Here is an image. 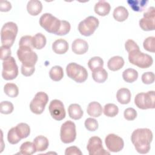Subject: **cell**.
Listing matches in <instances>:
<instances>
[{
    "instance_id": "obj_4",
    "label": "cell",
    "mask_w": 155,
    "mask_h": 155,
    "mask_svg": "<svg viewBox=\"0 0 155 155\" xmlns=\"http://www.w3.org/2000/svg\"><path fill=\"white\" fill-rule=\"evenodd\" d=\"M67 76L76 82L82 83L88 78V72L85 67L75 62H71L66 67Z\"/></svg>"
},
{
    "instance_id": "obj_9",
    "label": "cell",
    "mask_w": 155,
    "mask_h": 155,
    "mask_svg": "<svg viewBox=\"0 0 155 155\" xmlns=\"http://www.w3.org/2000/svg\"><path fill=\"white\" fill-rule=\"evenodd\" d=\"M60 137L64 143H70L74 141L76 137V125L71 120H67L61 127Z\"/></svg>"
},
{
    "instance_id": "obj_29",
    "label": "cell",
    "mask_w": 155,
    "mask_h": 155,
    "mask_svg": "<svg viewBox=\"0 0 155 155\" xmlns=\"http://www.w3.org/2000/svg\"><path fill=\"white\" fill-rule=\"evenodd\" d=\"M49 76L53 81H59L64 76V71L62 68L59 65L53 67L49 71Z\"/></svg>"
},
{
    "instance_id": "obj_19",
    "label": "cell",
    "mask_w": 155,
    "mask_h": 155,
    "mask_svg": "<svg viewBox=\"0 0 155 155\" xmlns=\"http://www.w3.org/2000/svg\"><path fill=\"white\" fill-rule=\"evenodd\" d=\"M42 10V4L40 1L31 0L27 5V10L31 16L38 15Z\"/></svg>"
},
{
    "instance_id": "obj_33",
    "label": "cell",
    "mask_w": 155,
    "mask_h": 155,
    "mask_svg": "<svg viewBox=\"0 0 155 155\" xmlns=\"http://www.w3.org/2000/svg\"><path fill=\"white\" fill-rule=\"evenodd\" d=\"M19 154L24 155H31L36 152L33 142L29 141L24 142L20 147Z\"/></svg>"
},
{
    "instance_id": "obj_27",
    "label": "cell",
    "mask_w": 155,
    "mask_h": 155,
    "mask_svg": "<svg viewBox=\"0 0 155 155\" xmlns=\"http://www.w3.org/2000/svg\"><path fill=\"white\" fill-rule=\"evenodd\" d=\"M148 1L145 0H128L127 3L134 12H140L145 8Z\"/></svg>"
},
{
    "instance_id": "obj_23",
    "label": "cell",
    "mask_w": 155,
    "mask_h": 155,
    "mask_svg": "<svg viewBox=\"0 0 155 155\" xmlns=\"http://www.w3.org/2000/svg\"><path fill=\"white\" fill-rule=\"evenodd\" d=\"M68 115L71 119L74 120L80 119L84 114L81 107L78 104H71L68 108Z\"/></svg>"
},
{
    "instance_id": "obj_2",
    "label": "cell",
    "mask_w": 155,
    "mask_h": 155,
    "mask_svg": "<svg viewBox=\"0 0 155 155\" xmlns=\"http://www.w3.org/2000/svg\"><path fill=\"white\" fill-rule=\"evenodd\" d=\"M18 31V26L13 22H8L4 24L1 30V41L2 45L12 47L15 41Z\"/></svg>"
},
{
    "instance_id": "obj_34",
    "label": "cell",
    "mask_w": 155,
    "mask_h": 155,
    "mask_svg": "<svg viewBox=\"0 0 155 155\" xmlns=\"http://www.w3.org/2000/svg\"><path fill=\"white\" fill-rule=\"evenodd\" d=\"M4 91L10 97H16L19 94L18 87L13 83H7L4 87Z\"/></svg>"
},
{
    "instance_id": "obj_39",
    "label": "cell",
    "mask_w": 155,
    "mask_h": 155,
    "mask_svg": "<svg viewBox=\"0 0 155 155\" xmlns=\"http://www.w3.org/2000/svg\"><path fill=\"white\" fill-rule=\"evenodd\" d=\"M86 129L90 131H94L98 128L97 121L92 117H88L85 119L84 122Z\"/></svg>"
},
{
    "instance_id": "obj_17",
    "label": "cell",
    "mask_w": 155,
    "mask_h": 155,
    "mask_svg": "<svg viewBox=\"0 0 155 155\" xmlns=\"http://www.w3.org/2000/svg\"><path fill=\"white\" fill-rule=\"evenodd\" d=\"M53 51L58 54L65 53L68 50V44L64 39H58L52 44Z\"/></svg>"
},
{
    "instance_id": "obj_41",
    "label": "cell",
    "mask_w": 155,
    "mask_h": 155,
    "mask_svg": "<svg viewBox=\"0 0 155 155\" xmlns=\"http://www.w3.org/2000/svg\"><path fill=\"white\" fill-rule=\"evenodd\" d=\"M19 47H27L33 48L32 36L30 35H25L22 36L19 42Z\"/></svg>"
},
{
    "instance_id": "obj_7",
    "label": "cell",
    "mask_w": 155,
    "mask_h": 155,
    "mask_svg": "<svg viewBox=\"0 0 155 155\" xmlns=\"http://www.w3.org/2000/svg\"><path fill=\"white\" fill-rule=\"evenodd\" d=\"M154 91H149L147 93H139L134 97V104L140 109L147 110L154 108Z\"/></svg>"
},
{
    "instance_id": "obj_14",
    "label": "cell",
    "mask_w": 155,
    "mask_h": 155,
    "mask_svg": "<svg viewBox=\"0 0 155 155\" xmlns=\"http://www.w3.org/2000/svg\"><path fill=\"white\" fill-rule=\"evenodd\" d=\"M49 111L51 116L56 120H62L65 117V110L62 101L58 99L52 100L49 105Z\"/></svg>"
},
{
    "instance_id": "obj_44",
    "label": "cell",
    "mask_w": 155,
    "mask_h": 155,
    "mask_svg": "<svg viewBox=\"0 0 155 155\" xmlns=\"http://www.w3.org/2000/svg\"><path fill=\"white\" fill-rule=\"evenodd\" d=\"M125 50L130 53L135 50H139V45L132 39H128L125 44Z\"/></svg>"
},
{
    "instance_id": "obj_48",
    "label": "cell",
    "mask_w": 155,
    "mask_h": 155,
    "mask_svg": "<svg viewBox=\"0 0 155 155\" xmlns=\"http://www.w3.org/2000/svg\"><path fill=\"white\" fill-rule=\"evenodd\" d=\"M12 4L7 1H2L0 2V11L2 12H7L11 10Z\"/></svg>"
},
{
    "instance_id": "obj_42",
    "label": "cell",
    "mask_w": 155,
    "mask_h": 155,
    "mask_svg": "<svg viewBox=\"0 0 155 155\" xmlns=\"http://www.w3.org/2000/svg\"><path fill=\"white\" fill-rule=\"evenodd\" d=\"M154 74L151 71L145 72L142 74L141 79L143 84H151L154 82Z\"/></svg>"
},
{
    "instance_id": "obj_21",
    "label": "cell",
    "mask_w": 155,
    "mask_h": 155,
    "mask_svg": "<svg viewBox=\"0 0 155 155\" xmlns=\"http://www.w3.org/2000/svg\"><path fill=\"white\" fill-rule=\"evenodd\" d=\"M131 92L127 88H121L117 91L116 98L117 101L121 104H128L131 101Z\"/></svg>"
},
{
    "instance_id": "obj_30",
    "label": "cell",
    "mask_w": 155,
    "mask_h": 155,
    "mask_svg": "<svg viewBox=\"0 0 155 155\" xmlns=\"http://www.w3.org/2000/svg\"><path fill=\"white\" fill-rule=\"evenodd\" d=\"M108 78V73L104 68L92 71V78L97 83H104Z\"/></svg>"
},
{
    "instance_id": "obj_1",
    "label": "cell",
    "mask_w": 155,
    "mask_h": 155,
    "mask_svg": "<svg viewBox=\"0 0 155 155\" xmlns=\"http://www.w3.org/2000/svg\"><path fill=\"white\" fill-rule=\"evenodd\" d=\"M131 140L139 153H148L150 150V144L153 140V133L148 128H137L132 133Z\"/></svg>"
},
{
    "instance_id": "obj_6",
    "label": "cell",
    "mask_w": 155,
    "mask_h": 155,
    "mask_svg": "<svg viewBox=\"0 0 155 155\" xmlns=\"http://www.w3.org/2000/svg\"><path fill=\"white\" fill-rule=\"evenodd\" d=\"M32 49L27 47H19L16 53L22 65L26 67H35L38 61V55Z\"/></svg>"
},
{
    "instance_id": "obj_22",
    "label": "cell",
    "mask_w": 155,
    "mask_h": 155,
    "mask_svg": "<svg viewBox=\"0 0 155 155\" xmlns=\"http://www.w3.org/2000/svg\"><path fill=\"white\" fill-rule=\"evenodd\" d=\"M87 112L89 116L97 117L102 114L103 110L101 105L99 102L93 101L88 104L87 108Z\"/></svg>"
},
{
    "instance_id": "obj_13",
    "label": "cell",
    "mask_w": 155,
    "mask_h": 155,
    "mask_svg": "<svg viewBox=\"0 0 155 155\" xmlns=\"http://www.w3.org/2000/svg\"><path fill=\"white\" fill-rule=\"evenodd\" d=\"M87 149L90 155H105L110 154L103 148L102 140L97 136H92L89 139Z\"/></svg>"
},
{
    "instance_id": "obj_16",
    "label": "cell",
    "mask_w": 155,
    "mask_h": 155,
    "mask_svg": "<svg viewBox=\"0 0 155 155\" xmlns=\"http://www.w3.org/2000/svg\"><path fill=\"white\" fill-rule=\"evenodd\" d=\"M71 48L74 53L76 54H83L88 51V44L85 40L78 38L73 41Z\"/></svg>"
},
{
    "instance_id": "obj_47",
    "label": "cell",
    "mask_w": 155,
    "mask_h": 155,
    "mask_svg": "<svg viewBox=\"0 0 155 155\" xmlns=\"http://www.w3.org/2000/svg\"><path fill=\"white\" fill-rule=\"evenodd\" d=\"M35 67H26L23 65H21V71L22 75L24 76H30L35 72Z\"/></svg>"
},
{
    "instance_id": "obj_38",
    "label": "cell",
    "mask_w": 155,
    "mask_h": 155,
    "mask_svg": "<svg viewBox=\"0 0 155 155\" xmlns=\"http://www.w3.org/2000/svg\"><path fill=\"white\" fill-rule=\"evenodd\" d=\"M14 109L13 105L9 101H2L0 104V112L2 114H8L13 112Z\"/></svg>"
},
{
    "instance_id": "obj_12",
    "label": "cell",
    "mask_w": 155,
    "mask_h": 155,
    "mask_svg": "<svg viewBox=\"0 0 155 155\" xmlns=\"http://www.w3.org/2000/svg\"><path fill=\"white\" fill-rule=\"evenodd\" d=\"M155 8L149 7L143 13V17L139 20V26L144 31H153L155 29Z\"/></svg>"
},
{
    "instance_id": "obj_18",
    "label": "cell",
    "mask_w": 155,
    "mask_h": 155,
    "mask_svg": "<svg viewBox=\"0 0 155 155\" xmlns=\"http://www.w3.org/2000/svg\"><path fill=\"white\" fill-rule=\"evenodd\" d=\"M111 9L110 4L105 1H99L94 5L95 13L101 16H105L109 14Z\"/></svg>"
},
{
    "instance_id": "obj_15",
    "label": "cell",
    "mask_w": 155,
    "mask_h": 155,
    "mask_svg": "<svg viewBox=\"0 0 155 155\" xmlns=\"http://www.w3.org/2000/svg\"><path fill=\"white\" fill-rule=\"evenodd\" d=\"M105 143L110 151L117 153L121 151L124 146L122 138L114 134H108L105 139Z\"/></svg>"
},
{
    "instance_id": "obj_25",
    "label": "cell",
    "mask_w": 155,
    "mask_h": 155,
    "mask_svg": "<svg viewBox=\"0 0 155 155\" xmlns=\"http://www.w3.org/2000/svg\"><path fill=\"white\" fill-rule=\"evenodd\" d=\"M113 15L116 21L119 22H123L128 18L129 13L125 7L118 6L114 8Z\"/></svg>"
},
{
    "instance_id": "obj_36",
    "label": "cell",
    "mask_w": 155,
    "mask_h": 155,
    "mask_svg": "<svg viewBox=\"0 0 155 155\" xmlns=\"http://www.w3.org/2000/svg\"><path fill=\"white\" fill-rule=\"evenodd\" d=\"M7 140L8 142L11 144H16L21 140V137L18 134L15 127H13L9 130L7 133Z\"/></svg>"
},
{
    "instance_id": "obj_26",
    "label": "cell",
    "mask_w": 155,
    "mask_h": 155,
    "mask_svg": "<svg viewBox=\"0 0 155 155\" xmlns=\"http://www.w3.org/2000/svg\"><path fill=\"white\" fill-rule=\"evenodd\" d=\"M46 42L47 39L45 36L41 33H36L32 37V46L35 49L41 50L45 46Z\"/></svg>"
},
{
    "instance_id": "obj_5",
    "label": "cell",
    "mask_w": 155,
    "mask_h": 155,
    "mask_svg": "<svg viewBox=\"0 0 155 155\" xmlns=\"http://www.w3.org/2000/svg\"><path fill=\"white\" fill-rule=\"evenodd\" d=\"M39 24L47 32L56 35L61 27V20L51 13H45L40 17Z\"/></svg>"
},
{
    "instance_id": "obj_40",
    "label": "cell",
    "mask_w": 155,
    "mask_h": 155,
    "mask_svg": "<svg viewBox=\"0 0 155 155\" xmlns=\"http://www.w3.org/2000/svg\"><path fill=\"white\" fill-rule=\"evenodd\" d=\"M70 28H71V25L69 22L65 20L61 21V27L56 35L64 36L67 35L68 33H69L70 30Z\"/></svg>"
},
{
    "instance_id": "obj_24",
    "label": "cell",
    "mask_w": 155,
    "mask_h": 155,
    "mask_svg": "<svg viewBox=\"0 0 155 155\" xmlns=\"http://www.w3.org/2000/svg\"><path fill=\"white\" fill-rule=\"evenodd\" d=\"M33 142L35 145L36 151H44L48 148L49 145L48 139L42 135L36 137Z\"/></svg>"
},
{
    "instance_id": "obj_43",
    "label": "cell",
    "mask_w": 155,
    "mask_h": 155,
    "mask_svg": "<svg viewBox=\"0 0 155 155\" xmlns=\"http://www.w3.org/2000/svg\"><path fill=\"white\" fill-rule=\"evenodd\" d=\"M137 111L133 108H128L124 110V116L127 120H133L137 117Z\"/></svg>"
},
{
    "instance_id": "obj_8",
    "label": "cell",
    "mask_w": 155,
    "mask_h": 155,
    "mask_svg": "<svg viewBox=\"0 0 155 155\" xmlns=\"http://www.w3.org/2000/svg\"><path fill=\"white\" fill-rule=\"evenodd\" d=\"M18 75V67L15 58L10 56L2 62V77L4 79L9 81L15 79Z\"/></svg>"
},
{
    "instance_id": "obj_45",
    "label": "cell",
    "mask_w": 155,
    "mask_h": 155,
    "mask_svg": "<svg viewBox=\"0 0 155 155\" xmlns=\"http://www.w3.org/2000/svg\"><path fill=\"white\" fill-rule=\"evenodd\" d=\"M65 155H82V153L81 150L76 146H71L65 149Z\"/></svg>"
},
{
    "instance_id": "obj_20",
    "label": "cell",
    "mask_w": 155,
    "mask_h": 155,
    "mask_svg": "<svg viewBox=\"0 0 155 155\" xmlns=\"http://www.w3.org/2000/svg\"><path fill=\"white\" fill-rule=\"evenodd\" d=\"M124 60L122 57L115 56L111 58L107 63V67L109 70L115 71L121 69L124 65Z\"/></svg>"
},
{
    "instance_id": "obj_31",
    "label": "cell",
    "mask_w": 155,
    "mask_h": 155,
    "mask_svg": "<svg viewBox=\"0 0 155 155\" xmlns=\"http://www.w3.org/2000/svg\"><path fill=\"white\" fill-rule=\"evenodd\" d=\"M15 128L21 139L27 137L30 133V128L26 123H19L15 127Z\"/></svg>"
},
{
    "instance_id": "obj_37",
    "label": "cell",
    "mask_w": 155,
    "mask_h": 155,
    "mask_svg": "<svg viewBox=\"0 0 155 155\" xmlns=\"http://www.w3.org/2000/svg\"><path fill=\"white\" fill-rule=\"evenodd\" d=\"M143 48L148 51L154 53L155 51V38L150 36L146 38L143 42Z\"/></svg>"
},
{
    "instance_id": "obj_10",
    "label": "cell",
    "mask_w": 155,
    "mask_h": 155,
    "mask_svg": "<svg viewBox=\"0 0 155 155\" xmlns=\"http://www.w3.org/2000/svg\"><path fill=\"white\" fill-rule=\"evenodd\" d=\"M99 24V22L97 18L93 16H90L79 23L78 30L82 35L90 36L93 34Z\"/></svg>"
},
{
    "instance_id": "obj_35",
    "label": "cell",
    "mask_w": 155,
    "mask_h": 155,
    "mask_svg": "<svg viewBox=\"0 0 155 155\" xmlns=\"http://www.w3.org/2000/svg\"><path fill=\"white\" fill-rule=\"evenodd\" d=\"M104 114L110 117L116 116L119 113V108L117 105L114 104H107L105 105L103 111Z\"/></svg>"
},
{
    "instance_id": "obj_32",
    "label": "cell",
    "mask_w": 155,
    "mask_h": 155,
    "mask_svg": "<svg viewBox=\"0 0 155 155\" xmlns=\"http://www.w3.org/2000/svg\"><path fill=\"white\" fill-rule=\"evenodd\" d=\"M88 66L92 71L102 68L104 66V61L101 57H93L88 61Z\"/></svg>"
},
{
    "instance_id": "obj_28",
    "label": "cell",
    "mask_w": 155,
    "mask_h": 155,
    "mask_svg": "<svg viewBox=\"0 0 155 155\" xmlns=\"http://www.w3.org/2000/svg\"><path fill=\"white\" fill-rule=\"evenodd\" d=\"M122 78L126 82L132 83L136 81L138 78V72L133 68H127L122 73Z\"/></svg>"
},
{
    "instance_id": "obj_11",
    "label": "cell",
    "mask_w": 155,
    "mask_h": 155,
    "mask_svg": "<svg viewBox=\"0 0 155 155\" xmlns=\"http://www.w3.org/2000/svg\"><path fill=\"white\" fill-rule=\"evenodd\" d=\"M48 101V96L43 91L38 92L30 104L31 111L36 114H41L44 111L45 105Z\"/></svg>"
},
{
    "instance_id": "obj_3",
    "label": "cell",
    "mask_w": 155,
    "mask_h": 155,
    "mask_svg": "<svg viewBox=\"0 0 155 155\" xmlns=\"http://www.w3.org/2000/svg\"><path fill=\"white\" fill-rule=\"evenodd\" d=\"M128 60L131 64L141 68H149L153 63L152 57L141 52L140 50H135L128 53Z\"/></svg>"
},
{
    "instance_id": "obj_46",
    "label": "cell",
    "mask_w": 155,
    "mask_h": 155,
    "mask_svg": "<svg viewBox=\"0 0 155 155\" xmlns=\"http://www.w3.org/2000/svg\"><path fill=\"white\" fill-rule=\"evenodd\" d=\"M10 47L2 45L1 47V60H5L8 57L11 56V50L10 48Z\"/></svg>"
}]
</instances>
